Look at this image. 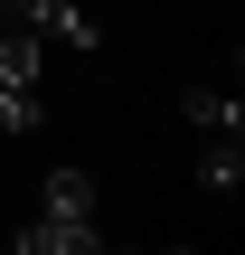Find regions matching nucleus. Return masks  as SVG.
Instances as JSON below:
<instances>
[{"label": "nucleus", "mask_w": 245, "mask_h": 255, "mask_svg": "<svg viewBox=\"0 0 245 255\" xmlns=\"http://www.w3.org/2000/svg\"><path fill=\"white\" fill-rule=\"evenodd\" d=\"M38 9L47 0H0V28H38Z\"/></svg>", "instance_id": "6e6552de"}, {"label": "nucleus", "mask_w": 245, "mask_h": 255, "mask_svg": "<svg viewBox=\"0 0 245 255\" xmlns=\"http://www.w3.org/2000/svg\"><path fill=\"white\" fill-rule=\"evenodd\" d=\"M170 255H198V246H170Z\"/></svg>", "instance_id": "1a4fd4ad"}, {"label": "nucleus", "mask_w": 245, "mask_h": 255, "mask_svg": "<svg viewBox=\"0 0 245 255\" xmlns=\"http://www.w3.org/2000/svg\"><path fill=\"white\" fill-rule=\"evenodd\" d=\"M38 38H66V47H76V57H85V47H94V38H104V28H94V19H85V9H76V0H47V9H38Z\"/></svg>", "instance_id": "39448f33"}, {"label": "nucleus", "mask_w": 245, "mask_h": 255, "mask_svg": "<svg viewBox=\"0 0 245 255\" xmlns=\"http://www.w3.org/2000/svg\"><path fill=\"white\" fill-rule=\"evenodd\" d=\"M38 123H47L38 95H0V132H38Z\"/></svg>", "instance_id": "0eeeda50"}, {"label": "nucleus", "mask_w": 245, "mask_h": 255, "mask_svg": "<svg viewBox=\"0 0 245 255\" xmlns=\"http://www.w3.org/2000/svg\"><path fill=\"white\" fill-rule=\"evenodd\" d=\"M9 255H104V237H94V218H28L19 237H9Z\"/></svg>", "instance_id": "f257e3e1"}, {"label": "nucleus", "mask_w": 245, "mask_h": 255, "mask_svg": "<svg viewBox=\"0 0 245 255\" xmlns=\"http://www.w3.org/2000/svg\"><path fill=\"white\" fill-rule=\"evenodd\" d=\"M179 114H189L208 142H236V123H245V104H236V95H217V85H189V95H179Z\"/></svg>", "instance_id": "f03ea898"}, {"label": "nucleus", "mask_w": 245, "mask_h": 255, "mask_svg": "<svg viewBox=\"0 0 245 255\" xmlns=\"http://www.w3.org/2000/svg\"><path fill=\"white\" fill-rule=\"evenodd\" d=\"M0 95H38V28H0Z\"/></svg>", "instance_id": "7ed1b4c3"}, {"label": "nucleus", "mask_w": 245, "mask_h": 255, "mask_svg": "<svg viewBox=\"0 0 245 255\" xmlns=\"http://www.w3.org/2000/svg\"><path fill=\"white\" fill-rule=\"evenodd\" d=\"M38 208H47V218H94V180H85V170H47Z\"/></svg>", "instance_id": "20e7f679"}, {"label": "nucleus", "mask_w": 245, "mask_h": 255, "mask_svg": "<svg viewBox=\"0 0 245 255\" xmlns=\"http://www.w3.org/2000/svg\"><path fill=\"white\" fill-rule=\"evenodd\" d=\"M236 180H245V151H236V142H208V161H198V189H217V199H227Z\"/></svg>", "instance_id": "423d86ee"}]
</instances>
